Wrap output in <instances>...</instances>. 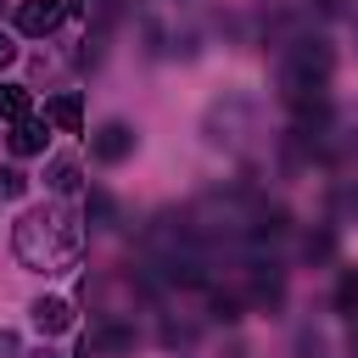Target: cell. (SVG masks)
<instances>
[{"label": "cell", "instance_id": "obj_1", "mask_svg": "<svg viewBox=\"0 0 358 358\" xmlns=\"http://www.w3.org/2000/svg\"><path fill=\"white\" fill-rule=\"evenodd\" d=\"M11 246H17V257H22L34 274H62V268H73L78 252H84V224H78V213H67V207H39V213H22V218H17Z\"/></svg>", "mask_w": 358, "mask_h": 358}, {"label": "cell", "instance_id": "obj_2", "mask_svg": "<svg viewBox=\"0 0 358 358\" xmlns=\"http://www.w3.org/2000/svg\"><path fill=\"white\" fill-rule=\"evenodd\" d=\"M134 140H140V134H134V129H129L123 117H112V123H101V129L90 134V157L112 168V162H123V157H134Z\"/></svg>", "mask_w": 358, "mask_h": 358}, {"label": "cell", "instance_id": "obj_3", "mask_svg": "<svg viewBox=\"0 0 358 358\" xmlns=\"http://www.w3.org/2000/svg\"><path fill=\"white\" fill-rule=\"evenodd\" d=\"M62 17H67V0H22V6H17V28H22V34H34V39L56 34V28H62Z\"/></svg>", "mask_w": 358, "mask_h": 358}, {"label": "cell", "instance_id": "obj_4", "mask_svg": "<svg viewBox=\"0 0 358 358\" xmlns=\"http://www.w3.org/2000/svg\"><path fill=\"white\" fill-rule=\"evenodd\" d=\"M45 123L62 129V134H84V106H78V95H50V101H45Z\"/></svg>", "mask_w": 358, "mask_h": 358}, {"label": "cell", "instance_id": "obj_5", "mask_svg": "<svg viewBox=\"0 0 358 358\" xmlns=\"http://www.w3.org/2000/svg\"><path fill=\"white\" fill-rule=\"evenodd\" d=\"M134 324H106V330H95V336H84V358H95V352H134Z\"/></svg>", "mask_w": 358, "mask_h": 358}, {"label": "cell", "instance_id": "obj_6", "mask_svg": "<svg viewBox=\"0 0 358 358\" xmlns=\"http://www.w3.org/2000/svg\"><path fill=\"white\" fill-rule=\"evenodd\" d=\"M45 140H50V123H39V117L11 123V151H17V157H39V151H45Z\"/></svg>", "mask_w": 358, "mask_h": 358}, {"label": "cell", "instance_id": "obj_7", "mask_svg": "<svg viewBox=\"0 0 358 358\" xmlns=\"http://www.w3.org/2000/svg\"><path fill=\"white\" fill-rule=\"evenodd\" d=\"M34 324H39L45 336H62V330L73 324V308H67L62 296H39V302H34Z\"/></svg>", "mask_w": 358, "mask_h": 358}, {"label": "cell", "instance_id": "obj_8", "mask_svg": "<svg viewBox=\"0 0 358 358\" xmlns=\"http://www.w3.org/2000/svg\"><path fill=\"white\" fill-rule=\"evenodd\" d=\"M45 185H50L56 196H73V190H78V162H73V157H56V162L45 168Z\"/></svg>", "mask_w": 358, "mask_h": 358}, {"label": "cell", "instance_id": "obj_9", "mask_svg": "<svg viewBox=\"0 0 358 358\" xmlns=\"http://www.w3.org/2000/svg\"><path fill=\"white\" fill-rule=\"evenodd\" d=\"M0 117L6 123H22L28 117V90L22 84H0Z\"/></svg>", "mask_w": 358, "mask_h": 358}, {"label": "cell", "instance_id": "obj_10", "mask_svg": "<svg viewBox=\"0 0 358 358\" xmlns=\"http://www.w3.org/2000/svg\"><path fill=\"white\" fill-rule=\"evenodd\" d=\"M336 313H358V268L341 274V285H336Z\"/></svg>", "mask_w": 358, "mask_h": 358}, {"label": "cell", "instance_id": "obj_11", "mask_svg": "<svg viewBox=\"0 0 358 358\" xmlns=\"http://www.w3.org/2000/svg\"><path fill=\"white\" fill-rule=\"evenodd\" d=\"M302 252H308V263H324V257L336 252V235H330V229H313V235L302 241Z\"/></svg>", "mask_w": 358, "mask_h": 358}, {"label": "cell", "instance_id": "obj_12", "mask_svg": "<svg viewBox=\"0 0 358 358\" xmlns=\"http://www.w3.org/2000/svg\"><path fill=\"white\" fill-rule=\"evenodd\" d=\"M28 190V173L22 168H0V201H17Z\"/></svg>", "mask_w": 358, "mask_h": 358}, {"label": "cell", "instance_id": "obj_13", "mask_svg": "<svg viewBox=\"0 0 358 358\" xmlns=\"http://www.w3.org/2000/svg\"><path fill=\"white\" fill-rule=\"evenodd\" d=\"M90 213H95V224H112V218H117V213H112V196H101V190L90 196Z\"/></svg>", "mask_w": 358, "mask_h": 358}, {"label": "cell", "instance_id": "obj_14", "mask_svg": "<svg viewBox=\"0 0 358 358\" xmlns=\"http://www.w3.org/2000/svg\"><path fill=\"white\" fill-rule=\"evenodd\" d=\"M319 352H324L319 336H302V341H296V358H319Z\"/></svg>", "mask_w": 358, "mask_h": 358}, {"label": "cell", "instance_id": "obj_15", "mask_svg": "<svg viewBox=\"0 0 358 358\" xmlns=\"http://www.w3.org/2000/svg\"><path fill=\"white\" fill-rule=\"evenodd\" d=\"M11 56H17V45H11V34H0V67H6Z\"/></svg>", "mask_w": 358, "mask_h": 358}, {"label": "cell", "instance_id": "obj_16", "mask_svg": "<svg viewBox=\"0 0 358 358\" xmlns=\"http://www.w3.org/2000/svg\"><path fill=\"white\" fill-rule=\"evenodd\" d=\"M0 352H17V336L11 330H0Z\"/></svg>", "mask_w": 358, "mask_h": 358}, {"label": "cell", "instance_id": "obj_17", "mask_svg": "<svg viewBox=\"0 0 358 358\" xmlns=\"http://www.w3.org/2000/svg\"><path fill=\"white\" fill-rule=\"evenodd\" d=\"M28 358H62V352H50V347H39V352H28Z\"/></svg>", "mask_w": 358, "mask_h": 358}, {"label": "cell", "instance_id": "obj_18", "mask_svg": "<svg viewBox=\"0 0 358 358\" xmlns=\"http://www.w3.org/2000/svg\"><path fill=\"white\" fill-rule=\"evenodd\" d=\"M313 6H319V11H336V6H341V0H313Z\"/></svg>", "mask_w": 358, "mask_h": 358}, {"label": "cell", "instance_id": "obj_19", "mask_svg": "<svg viewBox=\"0 0 358 358\" xmlns=\"http://www.w3.org/2000/svg\"><path fill=\"white\" fill-rule=\"evenodd\" d=\"M352 213H358V185H352Z\"/></svg>", "mask_w": 358, "mask_h": 358}, {"label": "cell", "instance_id": "obj_20", "mask_svg": "<svg viewBox=\"0 0 358 358\" xmlns=\"http://www.w3.org/2000/svg\"><path fill=\"white\" fill-rule=\"evenodd\" d=\"M352 352H358V330H352Z\"/></svg>", "mask_w": 358, "mask_h": 358}]
</instances>
